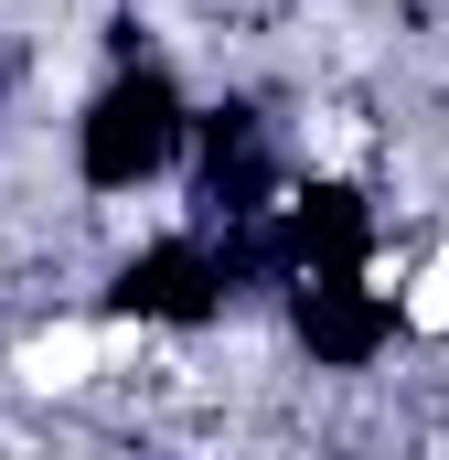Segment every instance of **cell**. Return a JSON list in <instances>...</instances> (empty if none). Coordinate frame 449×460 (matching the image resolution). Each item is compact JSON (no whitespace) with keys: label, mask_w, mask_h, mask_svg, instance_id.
Here are the masks:
<instances>
[{"label":"cell","mask_w":449,"mask_h":460,"mask_svg":"<svg viewBox=\"0 0 449 460\" xmlns=\"http://www.w3.org/2000/svg\"><path fill=\"white\" fill-rule=\"evenodd\" d=\"M182 97H172V75L161 65H128L108 97L86 108V139H75V161H86V182L97 193H128V182H150L172 150H182Z\"/></svg>","instance_id":"obj_1"},{"label":"cell","mask_w":449,"mask_h":460,"mask_svg":"<svg viewBox=\"0 0 449 460\" xmlns=\"http://www.w3.org/2000/svg\"><path fill=\"white\" fill-rule=\"evenodd\" d=\"M289 322H300V343L321 364H374L396 343V300L364 289V268H300L289 279Z\"/></svg>","instance_id":"obj_2"},{"label":"cell","mask_w":449,"mask_h":460,"mask_svg":"<svg viewBox=\"0 0 449 460\" xmlns=\"http://www.w3.org/2000/svg\"><path fill=\"white\" fill-rule=\"evenodd\" d=\"M118 311H139V322H215L224 311V268L204 235H172V246H139L128 268H118Z\"/></svg>","instance_id":"obj_3"},{"label":"cell","mask_w":449,"mask_h":460,"mask_svg":"<svg viewBox=\"0 0 449 460\" xmlns=\"http://www.w3.org/2000/svg\"><path fill=\"white\" fill-rule=\"evenodd\" d=\"M204 204H215L224 226L235 215H268V128H257V108L204 118Z\"/></svg>","instance_id":"obj_4"},{"label":"cell","mask_w":449,"mask_h":460,"mask_svg":"<svg viewBox=\"0 0 449 460\" xmlns=\"http://www.w3.org/2000/svg\"><path fill=\"white\" fill-rule=\"evenodd\" d=\"M278 235H289V257L300 268H364V246H374V215H364V193H342V182H311L289 215H278ZM289 268V279H300Z\"/></svg>","instance_id":"obj_5"}]
</instances>
